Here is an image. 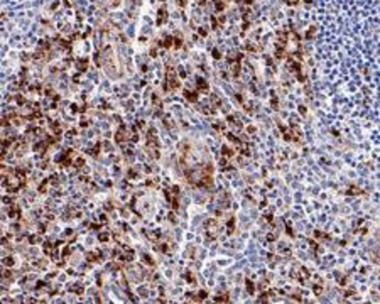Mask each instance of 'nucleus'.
Segmentation results:
<instances>
[{"label":"nucleus","instance_id":"obj_5","mask_svg":"<svg viewBox=\"0 0 380 304\" xmlns=\"http://www.w3.org/2000/svg\"><path fill=\"white\" fill-rule=\"evenodd\" d=\"M247 289H248V292H253V284L250 280H247Z\"/></svg>","mask_w":380,"mask_h":304},{"label":"nucleus","instance_id":"obj_1","mask_svg":"<svg viewBox=\"0 0 380 304\" xmlns=\"http://www.w3.org/2000/svg\"><path fill=\"white\" fill-rule=\"evenodd\" d=\"M228 124L230 125H233V127H235L237 130H240L242 129V122H240V118L237 115H230L228 117Z\"/></svg>","mask_w":380,"mask_h":304},{"label":"nucleus","instance_id":"obj_2","mask_svg":"<svg viewBox=\"0 0 380 304\" xmlns=\"http://www.w3.org/2000/svg\"><path fill=\"white\" fill-rule=\"evenodd\" d=\"M184 95H186V98H188V100H191V102H196V100H198L196 91H186Z\"/></svg>","mask_w":380,"mask_h":304},{"label":"nucleus","instance_id":"obj_4","mask_svg":"<svg viewBox=\"0 0 380 304\" xmlns=\"http://www.w3.org/2000/svg\"><path fill=\"white\" fill-rule=\"evenodd\" d=\"M215 299L220 301V302H226V301H228V297H226V294H221V296H216Z\"/></svg>","mask_w":380,"mask_h":304},{"label":"nucleus","instance_id":"obj_3","mask_svg":"<svg viewBox=\"0 0 380 304\" xmlns=\"http://www.w3.org/2000/svg\"><path fill=\"white\" fill-rule=\"evenodd\" d=\"M198 86H199V90H206V88H208V83L203 81V80H198Z\"/></svg>","mask_w":380,"mask_h":304}]
</instances>
